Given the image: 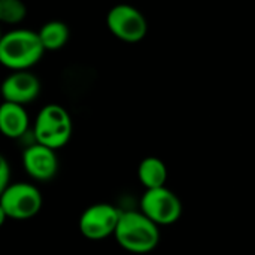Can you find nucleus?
Segmentation results:
<instances>
[{
	"label": "nucleus",
	"mask_w": 255,
	"mask_h": 255,
	"mask_svg": "<svg viewBox=\"0 0 255 255\" xmlns=\"http://www.w3.org/2000/svg\"><path fill=\"white\" fill-rule=\"evenodd\" d=\"M30 126V118L22 105L3 102L0 106V130L9 139L22 137Z\"/></svg>",
	"instance_id": "10"
},
{
	"label": "nucleus",
	"mask_w": 255,
	"mask_h": 255,
	"mask_svg": "<svg viewBox=\"0 0 255 255\" xmlns=\"http://www.w3.org/2000/svg\"><path fill=\"white\" fill-rule=\"evenodd\" d=\"M72 133L73 123L63 106L49 103L39 111L33 126V134L37 143L57 151L67 145Z\"/></svg>",
	"instance_id": "3"
},
{
	"label": "nucleus",
	"mask_w": 255,
	"mask_h": 255,
	"mask_svg": "<svg viewBox=\"0 0 255 255\" xmlns=\"http://www.w3.org/2000/svg\"><path fill=\"white\" fill-rule=\"evenodd\" d=\"M22 166L27 175L34 181H51L58 172V158L55 149L37 142L30 145L22 152Z\"/></svg>",
	"instance_id": "8"
},
{
	"label": "nucleus",
	"mask_w": 255,
	"mask_h": 255,
	"mask_svg": "<svg viewBox=\"0 0 255 255\" xmlns=\"http://www.w3.org/2000/svg\"><path fill=\"white\" fill-rule=\"evenodd\" d=\"M42 194L39 188L28 182H10L0 196V223L4 218L25 221L39 214Z\"/></svg>",
	"instance_id": "4"
},
{
	"label": "nucleus",
	"mask_w": 255,
	"mask_h": 255,
	"mask_svg": "<svg viewBox=\"0 0 255 255\" xmlns=\"http://www.w3.org/2000/svg\"><path fill=\"white\" fill-rule=\"evenodd\" d=\"M121 211L111 203H96L88 206L79 217V232L90 241H103L115 235Z\"/></svg>",
	"instance_id": "7"
},
{
	"label": "nucleus",
	"mask_w": 255,
	"mask_h": 255,
	"mask_svg": "<svg viewBox=\"0 0 255 255\" xmlns=\"http://www.w3.org/2000/svg\"><path fill=\"white\" fill-rule=\"evenodd\" d=\"M114 238L127 253L148 254L157 248L160 230L142 211H126L121 214Z\"/></svg>",
	"instance_id": "2"
},
{
	"label": "nucleus",
	"mask_w": 255,
	"mask_h": 255,
	"mask_svg": "<svg viewBox=\"0 0 255 255\" xmlns=\"http://www.w3.org/2000/svg\"><path fill=\"white\" fill-rule=\"evenodd\" d=\"M137 178L146 190L166 187L167 166L158 157H146L139 163Z\"/></svg>",
	"instance_id": "11"
},
{
	"label": "nucleus",
	"mask_w": 255,
	"mask_h": 255,
	"mask_svg": "<svg viewBox=\"0 0 255 255\" xmlns=\"http://www.w3.org/2000/svg\"><path fill=\"white\" fill-rule=\"evenodd\" d=\"M40 93V82L36 75L28 70L12 72L1 84V96L4 102L27 105L37 99Z\"/></svg>",
	"instance_id": "9"
},
{
	"label": "nucleus",
	"mask_w": 255,
	"mask_h": 255,
	"mask_svg": "<svg viewBox=\"0 0 255 255\" xmlns=\"http://www.w3.org/2000/svg\"><path fill=\"white\" fill-rule=\"evenodd\" d=\"M27 16V6L22 0H0V21L16 25Z\"/></svg>",
	"instance_id": "13"
},
{
	"label": "nucleus",
	"mask_w": 255,
	"mask_h": 255,
	"mask_svg": "<svg viewBox=\"0 0 255 255\" xmlns=\"http://www.w3.org/2000/svg\"><path fill=\"white\" fill-rule=\"evenodd\" d=\"M106 25L117 39L127 43L140 42L148 33L145 15L137 7L127 3H120L111 7L106 15Z\"/></svg>",
	"instance_id": "5"
},
{
	"label": "nucleus",
	"mask_w": 255,
	"mask_h": 255,
	"mask_svg": "<svg viewBox=\"0 0 255 255\" xmlns=\"http://www.w3.org/2000/svg\"><path fill=\"white\" fill-rule=\"evenodd\" d=\"M37 33L45 51L61 49L67 43L70 36L69 27L63 21H48L40 27Z\"/></svg>",
	"instance_id": "12"
},
{
	"label": "nucleus",
	"mask_w": 255,
	"mask_h": 255,
	"mask_svg": "<svg viewBox=\"0 0 255 255\" xmlns=\"http://www.w3.org/2000/svg\"><path fill=\"white\" fill-rule=\"evenodd\" d=\"M10 185V166L4 157L0 158V190Z\"/></svg>",
	"instance_id": "14"
},
{
	"label": "nucleus",
	"mask_w": 255,
	"mask_h": 255,
	"mask_svg": "<svg viewBox=\"0 0 255 255\" xmlns=\"http://www.w3.org/2000/svg\"><path fill=\"white\" fill-rule=\"evenodd\" d=\"M45 52L39 33L28 28H13L0 39V63L12 72L28 70Z\"/></svg>",
	"instance_id": "1"
},
{
	"label": "nucleus",
	"mask_w": 255,
	"mask_h": 255,
	"mask_svg": "<svg viewBox=\"0 0 255 255\" xmlns=\"http://www.w3.org/2000/svg\"><path fill=\"white\" fill-rule=\"evenodd\" d=\"M140 211L158 227L172 226L182 215V202L167 187L146 190L140 199Z\"/></svg>",
	"instance_id": "6"
}]
</instances>
